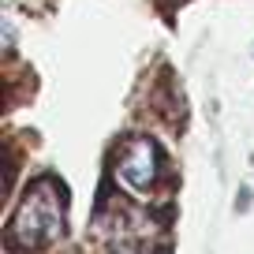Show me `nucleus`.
Listing matches in <instances>:
<instances>
[{
	"label": "nucleus",
	"instance_id": "nucleus-1",
	"mask_svg": "<svg viewBox=\"0 0 254 254\" xmlns=\"http://www.w3.org/2000/svg\"><path fill=\"white\" fill-rule=\"evenodd\" d=\"M8 243L15 251H38L64 236V190L53 180H38L8 221Z\"/></svg>",
	"mask_w": 254,
	"mask_h": 254
},
{
	"label": "nucleus",
	"instance_id": "nucleus-2",
	"mask_svg": "<svg viewBox=\"0 0 254 254\" xmlns=\"http://www.w3.org/2000/svg\"><path fill=\"white\" fill-rule=\"evenodd\" d=\"M161 146L150 135H131L116 150V183L131 194H150L161 180Z\"/></svg>",
	"mask_w": 254,
	"mask_h": 254
}]
</instances>
